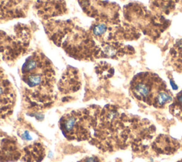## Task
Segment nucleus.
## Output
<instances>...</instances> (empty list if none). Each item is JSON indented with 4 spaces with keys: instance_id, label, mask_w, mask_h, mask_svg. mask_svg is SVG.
Here are the masks:
<instances>
[{
    "instance_id": "1",
    "label": "nucleus",
    "mask_w": 182,
    "mask_h": 162,
    "mask_svg": "<svg viewBox=\"0 0 182 162\" xmlns=\"http://www.w3.org/2000/svg\"><path fill=\"white\" fill-rule=\"evenodd\" d=\"M22 80L36 94L50 95L53 90V71L43 56L37 54L29 56L22 67Z\"/></svg>"
},
{
    "instance_id": "3",
    "label": "nucleus",
    "mask_w": 182,
    "mask_h": 162,
    "mask_svg": "<svg viewBox=\"0 0 182 162\" xmlns=\"http://www.w3.org/2000/svg\"><path fill=\"white\" fill-rule=\"evenodd\" d=\"M165 85L166 84L157 75L151 73H141L134 77L130 90L137 100L152 105L156 93Z\"/></svg>"
},
{
    "instance_id": "2",
    "label": "nucleus",
    "mask_w": 182,
    "mask_h": 162,
    "mask_svg": "<svg viewBox=\"0 0 182 162\" xmlns=\"http://www.w3.org/2000/svg\"><path fill=\"white\" fill-rule=\"evenodd\" d=\"M93 120L86 112H72L63 117L60 127L65 137L70 140H86L90 137Z\"/></svg>"
},
{
    "instance_id": "4",
    "label": "nucleus",
    "mask_w": 182,
    "mask_h": 162,
    "mask_svg": "<svg viewBox=\"0 0 182 162\" xmlns=\"http://www.w3.org/2000/svg\"><path fill=\"white\" fill-rule=\"evenodd\" d=\"M16 94L14 88L5 75L0 72V117H8L12 113Z\"/></svg>"
},
{
    "instance_id": "8",
    "label": "nucleus",
    "mask_w": 182,
    "mask_h": 162,
    "mask_svg": "<svg viewBox=\"0 0 182 162\" xmlns=\"http://www.w3.org/2000/svg\"><path fill=\"white\" fill-rule=\"evenodd\" d=\"M178 162H182V160H181V161H178Z\"/></svg>"
},
{
    "instance_id": "5",
    "label": "nucleus",
    "mask_w": 182,
    "mask_h": 162,
    "mask_svg": "<svg viewBox=\"0 0 182 162\" xmlns=\"http://www.w3.org/2000/svg\"><path fill=\"white\" fill-rule=\"evenodd\" d=\"M172 95L169 90L166 89V86H164L158 90L154 98L152 106L156 108H163L168 103L172 101Z\"/></svg>"
},
{
    "instance_id": "6",
    "label": "nucleus",
    "mask_w": 182,
    "mask_h": 162,
    "mask_svg": "<svg viewBox=\"0 0 182 162\" xmlns=\"http://www.w3.org/2000/svg\"><path fill=\"white\" fill-rule=\"evenodd\" d=\"M170 112L182 120V91L177 95L174 102L170 105Z\"/></svg>"
},
{
    "instance_id": "7",
    "label": "nucleus",
    "mask_w": 182,
    "mask_h": 162,
    "mask_svg": "<svg viewBox=\"0 0 182 162\" xmlns=\"http://www.w3.org/2000/svg\"><path fill=\"white\" fill-rule=\"evenodd\" d=\"M106 31V26L103 23H100V24L97 25L96 27L93 29V32L95 35L100 36L102 34H103Z\"/></svg>"
}]
</instances>
